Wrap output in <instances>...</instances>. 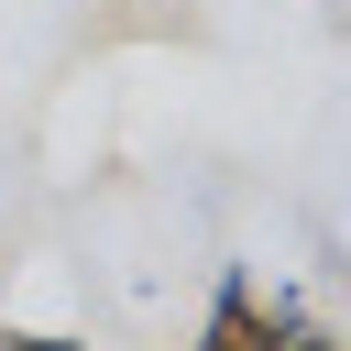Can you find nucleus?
<instances>
[{
    "label": "nucleus",
    "mask_w": 351,
    "mask_h": 351,
    "mask_svg": "<svg viewBox=\"0 0 351 351\" xmlns=\"http://www.w3.org/2000/svg\"><path fill=\"white\" fill-rule=\"evenodd\" d=\"M274 351H340V340H318V329H285V340H274Z\"/></svg>",
    "instance_id": "nucleus-2"
},
{
    "label": "nucleus",
    "mask_w": 351,
    "mask_h": 351,
    "mask_svg": "<svg viewBox=\"0 0 351 351\" xmlns=\"http://www.w3.org/2000/svg\"><path fill=\"white\" fill-rule=\"evenodd\" d=\"M285 329L252 307V285H219V307H208V329H197V351H274Z\"/></svg>",
    "instance_id": "nucleus-1"
}]
</instances>
